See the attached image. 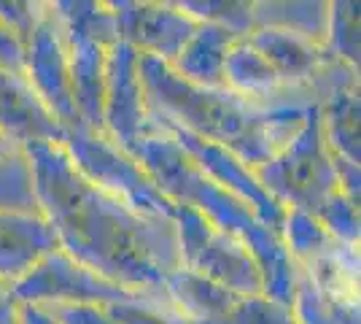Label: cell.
<instances>
[{"instance_id": "cell-28", "label": "cell", "mask_w": 361, "mask_h": 324, "mask_svg": "<svg viewBox=\"0 0 361 324\" xmlns=\"http://www.w3.org/2000/svg\"><path fill=\"white\" fill-rule=\"evenodd\" d=\"M49 11H51L49 0H0V22L14 32L22 44L30 41V35Z\"/></svg>"}, {"instance_id": "cell-4", "label": "cell", "mask_w": 361, "mask_h": 324, "mask_svg": "<svg viewBox=\"0 0 361 324\" xmlns=\"http://www.w3.org/2000/svg\"><path fill=\"white\" fill-rule=\"evenodd\" d=\"M254 173L259 184L283 208H302L313 216L321 211V205L329 200L340 184L331 149L324 138L316 100L307 106V114L294 138L267 162L254 165Z\"/></svg>"}, {"instance_id": "cell-11", "label": "cell", "mask_w": 361, "mask_h": 324, "mask_svg": "<svg viewBox=\"0 0 361 324\" xmlns=\"http://www.w3.org/2000/svg\"><path fill=\"white\" fill-rule=\"evenodd\" d=\"M114 11L121 41L135 47L140 54H154L173 62L183 44L197 30L192 16L178 11L167 0H103Z\"/></svg>"}, {"instance_id": "cell-13", "label": "cell", "mask_w": 361, "mask_h": 324, "mask_svg": "<svg viewBox=\"0 0 361 324\" xmlns=\"http://www.w3.org/2000/svg\"><path fill=\"white\" fill-rule=\"evenodd\" d=\"M224 87L262 106H294V103L305 106L316 100L313 92L305 87H288L245 35L238 38L226 52Z\"/></svg>"}, {"instance_id": "cell-33", "label": "cell", "mask_w": 361, "mask_h": 324, "mask_svg": "<svg viewBox=\"0 0 361 324\" xmlns=\"http://www.w3.org/2000/svg\"><path fill=\"white\" fill-rule=\"evenodd\" d=\"M11 149H16V146H14V143H11V140H8V138H6V133L0 130V157H3V155H8Z\"/></svg>"}, {"instance_id": "cell-10", "label": "cell", "mask_w": 361, "mask_h": 324, "mask_svg": "<svg viewBox=\"0 0 361 324\" xmlns=\"http://www.w3.org/2000/svg\"><path fill=\"white\" fill-rule=\"evenodd\" d=\"M25 76L30 78L35 92L44 97V103L51 108V114L60 119L62 127L84 124L75 108L65 32L54 8L41 19L30 41L25 44Z\"/></svg>"}, {"instance_id": "cell-12", "label": "cell", "mask_w": 361, "mask_h": 324, "mask_svg": "<svg viewBox=\"0 0 361 324\" xmlns=\"http://www.w3.org/2000/svg\"><path fill=\"white\" fill-rule=\"evenodd\" d=\"M0 130L14 146L35 140L62 143L65 138V127L35 92L30 78L8 68H0Z\"/></svg>"}, {"instance_id": "cell-19", "label": "cell", "mask_w": 361, "mask_h": 324, "mask_svg": "<svg viewBox=\"0 0 361 324\" xmlns=\"http://www.w3.org/2000/svg\"><path fill=\"white\" fill-rule=\"evenodd\" d=\"M165 292L170 300L178 306L192 322L200 319H216L224 316L235 308V303L240 300V294L226 289L221 284H216L213 278L197 273L186 265H178L176 270H170L165 278Z\"/></svg>"}, {"instance_id": "cell-26", "label": "cell", "mask_w": 361, "mask_h": 324, "mask_svg": "<svg viewBox=\"0 0 361 324\" xmlns=\"http://www.w3.org/2000/svg\"><path fill=\"white\" fill-rule=\"evenodd\" d=\"M281 238H283V246L297 265L307 263L310 257H316L318 251H324L334 241V235L318 222V216L307 214L302 208H286Z\"/></svg>"}, {"instance_id": "cell-3", "label": "cell", "mask_w": 361, "mask_h": 324, "mask_svg": "<svg viewBox=\"0 0 361 324\" xmlns=\"http://www.w3.org/2000/svg\"><path fill=\"white\" fill-rule=\"evenodd\" d=\"M146 168L159 192L173 203H186L211 219L219 230L240 238L254 251L262 268L264 294L283 306H291L297 263L283 246V238L267 227L248 203L229 192L226 186L213 181L205 170L189 157V152L162 127L151 122V130L130 152Z\"/></svg>"}, {"instance_id": "cell-23", "label": "cell", "mask_w": 361, "mask_h": 324, "mask_svg": "<svg viewBox=\"0 0 361 324\" xmlns=\"http://www.w3.org/2000/svg\"><path fill=\"white\" fill-rule=\"evenodd\" d=\"M0 211H41L32 165L22 146L0 157Z\"/></svg>"}, {"instance_id": "cell-8", "label": "cell", "mask_w": 361, "mask_h": 324, "mask_svg": "<svg viewBox=\"0 0 361 324\" xmlns=\"http://www.w3.org/2000/svg\"><path fill=\"white\" fill-rule=\"evenodd\" d=\"M310 92L321 111V127L329 149L361 162L359 68L329 54L310 78Z\"/></svg>"}, {"instance_id": "cell-25", "label": "cell", "mask_w": 361, "mask_h": 324, "mask_svg": "<svg viewBox=\"0 0 361 324\" xmlns=\"http://www.w3.org/2000/svg\"><path fill=\"white\" fill-rule=\"evenodd\" d=\"M178 11L192 16L197 25H216L235 35L254 30V0H167Z\"/></svg>"}, {"instance_id": "cell-29", "label": "cell", "mask_w": 361, "mask_h": 324, "mask_svg": "<svg viewBox=\"0 0 361 324\" xmlns=\"http://www.w3.org/2000/svg\"><path fill=\"white\" fill-rule=\"evenodd\" d=\"M46 308L60 324H116L108 316L106 306L97 303H51Z\"/></svg>"}, {"instance_id": "cell-32", "label": "cell", "mask_w": 361, "mask_h": 324, "mask_svg": "<svg viewBox=\"0 0 361 324\" xmlns=\"http://www.w3.org/2000/svg\"><path fill=\"white\" fill-rule=\"evenodd\" d=\"M19 322L22 324H60L51 311L46 306H38V303H22L19 306Z\"/></svg>"}, {"instance_id": "cell-15", "label": "cell", "mask_w": 361, "mask_h": 324, "mask_svg": "<svg viewBox=\"0 0 361 324\" xmlns=\"http://www.w3.org/2000/svg\"><path fill=\"white\" fill-rule=\"evenodd\" d=\"M202 276L213 278L226 289H232L240 297L248 294H264V281H262V268L256 263L254 251L243 244L240 238L213 227L205 244L200 246L192 263L186 265Z\"/></svg>"}, {"instance_id": "cell-20", "label": "cell", "mask_w": 361, "mask_h": 324, "mask_svg": "<svg viewBox=\"0 0 361 324\" xmlns=\"http://www.w3.org/2000/svg\"><path fill=\"white\" fill-rule=\"evenodd\" d=\"M254 25L297 32L324 47L326 0H254Z\"/></svg>"}, {"instance_id": "cell-30", "label": "cell", "mask_w": 361, "mask_h": 324, "mask_svg": "<svg viewBox=\"0 0 361 324\" xmlns=\"http://www.w3.org/2000/svg\"><path fill=\"white\" fill-rule=\"evenodd\" d=\"M0 68L25 73V44L0 22Z\"/></svg>"}, {"instance_id": "cell-22", "label": "cell", "mask_w": 361, "mask_h": 324, "mask_svg": "<svg viewBox=\"0 0 361 324\" xmlns=\"http://www.w3.org/2000/svg\"><path fill=\"white\" fill-rule=\"evenodd\" d=\"M106 311L116 324H192V319L170 300L165 287L140 289L127 300L108 303Z\"/></svg>"}, {"instance_id": "cell-7", "label": "cell", "mask_w": 361, "mask_h": 324, "mask_svg": "<svg viewBox=\"0 0 361 324\" xmlns=\"http://www.w3.org/2000/svg\"><path fill=\"white\" fill-rule=\"evenodd\" d=\"M149 130L151 116L140 78V52L119 38L108 49L103 133L116 140L124 152H133Z\"/></svg>"}, {"instance_id": "cell-17", "label": "cell", "mask_w": 361, "mask_h": 324, "mask_svg": "<svg viewBox=\"0 0 361 324\" xmlns=\"http://www.w3.org/2000/svg\"><path fill=\"white\" fill-rule=\"evenodd\" d=\"M245 38L264 54V60L270 62L275 73L283 78L288 87L310 90L313 73L329 57L326 47H321L305 35H297V32L278 30V28H254Z\"/></svg>"}, {"instance_id": "cell-18", "label": "cell", "mask_w": 361, "mask_h": 324, "mask_svg": "<svg viewBox=\"0 0 361 324\" xmlns=\"http://www.w3.org/2000/svg\"><path fill=\"white\" fill-rule=\"evenodd\" d=\"M240 35L216 28V25H197L192 38L183 44L176 60L170 62L173 71L200 87H224V60L229 47Z\"/></svg>"}, {"instance_id": "cell-9", "label": "cell", "mask_w": 361, "mask_h": 324, "mask_svg": "<svg viewBox=\"0 0 361 324\" xmlns=\"http://www.w3.org/2000/svg\"><path fill=\"white\" fill-rule=\"evenodd\" d=\"M151 122L157 124V127H162L165 133H170V136L189 152V157L195 160L197 165L211 176L213 181H219V184L226 186L229 192H235L238 198H243V200L254 208L256 216H259L267 227H272V230L281 235L283 219H286V208L275 200L264 186L259 184L254 168H251L248 162H243L240 157L235 155V152H229V149L221 146V143H213V140L200 138V136L189 133V130H183V127H178V124L157 122V119H151Z\"/></svg>"}, {"instance_id": "cell-1", "label": "cell", "mask_w": 361, "mask_h": 324, "mask_svg": "<svg viewBox=\"0 0 361 324\" xmlns=\"http://www.w3.org/2000/svg\"><path fill=\"white\" fill-rule=\"evenodd\" d=\"M22 149L32 165L41 211L71 257L124 287H165L167 273L180 265L170 216L137 211L90 181L62 143L35 140Z\"/></svg>"}, {"instance_id": "cell-6", "label": "cell", "mask_w": 361, "mask_h": 324, "mask_svg": "<svg viewBox=\"0 0 361 324\" xmlns=\"http://www.w3.org/2000/svg\"><path fill=\"white\" fill-rule=\"evenodd\" d=\"M137 292L140 289L135 287H124L119 281L100 276L90 265L71 257L62 246L49 251L30 273H25L14 284V294L19 297V303H38V306H51V303L108 306L116 300H127Z\"/></svg>"}, {"instance_id": "cell-21", "label": "cell", "mask_w": 361, "mask_h": 324, "mask_svg": "<svg viewBox=\"0 0 361 324\" xmlns=\"http://www.w3.org/2000/svg\"><path fill=\"white\" fill-rule=\"evenodd\" d=\"M291 313L297 324H361V303L329 294L300 268L291 297Z\"/></svg>"}, {"instance_id": "cell-5", "label": "cell", "mask_w": 361, "mask_h": 324, "mask_svg": "<svg viewBox=\"0 0 361 324\" xmlns=\"http://www.w3.org/2000/svg\"><path fill=\"white\" fill-rule=\"evenodd\" d=\"M62 146L73 160V165L90 181L114 192L116 198L127 200L137 211L157 216H170L176 211V203L159 192L146 168L137 162L130 152H124L116 140H111L106 133L92 130L87 124L65 127Z\"/></svg>"}, {"instance_id": "cell-34", "label": "cell", "mask_w": 361, "mask_h": 324, "mask_svg": "<svg viewBox=\"0 0 361 324\" xmlns=\"http://www.w3.org/2000/svg\"><path fill=\"white\" fill-rule=\"evenodd\" d=\"M49 3H51V8H54V11L60 14V11H65L68 6H73L75 0H49Z\"/></svg>"}, {"instance_id": "cell-2", "label": "cell", "mask_w": 361, "mask_h": 324, "mask_svg": "<svg viewBox=\"0 0 361 324\" xmlns=\"http://www.w3.org/2000/svg\"><path fill=\"white\" fill-rule=\"evenodd\" d=\"M140 78L151 119L221 143L251 168L267 162L294 138L310 106H262L226 87H200L154 54H140Z\"/></svg>"}, {"instance_id": "cell-31", "label": "cell", "mask_w": 361, "mask_h": 324, "mask_svg": "<svg viewBox=\"0 0 361 324\" xmlns=\"http://www.w3.org/2000/svg\"><path fill=\"white\" fill-rule=\"evenodd\" d=\"M19 297L14 294V284L0 281V324H22L19 322Z\"/></svg>"}, {"instance_id": "cell-27", "label": "cell", "mask_w": 361, "mask_h": 324, "mask_svg": "<svg viewBox=\"0 0 361 324\" xmlns=\"http://www.w3.org/2000/svg\"><path fill=\"white\" fill-rule=\"evenodd\" d=\"M318 222L326 227V230L350 246H359L361 241V216H359V203L353 198H348L345 192L337 186L331 192V198L318 211Z\"/></svg>"}, {"instance_id": "cell-14", "label": "cell", "mask_w": 361, "mask_h": 324, "mask_svg": "<svg viewBox=\"0 0 361 324\" xmlns=\"http://www.w3.org/2000/svg\"><path fill=\"white\" fill-rule=\"evenodd\" d=\"M57 246L44 211H0V281L16 284Z\"/></svg>"}, {"instance_id": "cell-24", "label": "cell", "mask_w": 361, "mask_h": 324, "mask_svg": "<svg viewBox=\"0 0 361 324\" xmlns=\"http://www.w3.org/2000/svg\"><path fill=\"white\" fill-rule=\"evenodd\" d=\"M324 47L331 57L359 68V0H326V38H324Z\"/></svg>"}, {"instance_id": "cell-16", "label": "cell", "mask_w": 361, "mask_h": 324, "mask_svg": "<svg viewBox=\"0 0 361 324\" xmlns=\"http://www.w3.org/2000/svg\"><path fill=\"white\" fill-rule=\"evenodd\" d=\"M65 44H68V65H71L75 108L87 127L103 133L106 65L111 47L92 35H65Z\"/></svg>"}]
</instances>
